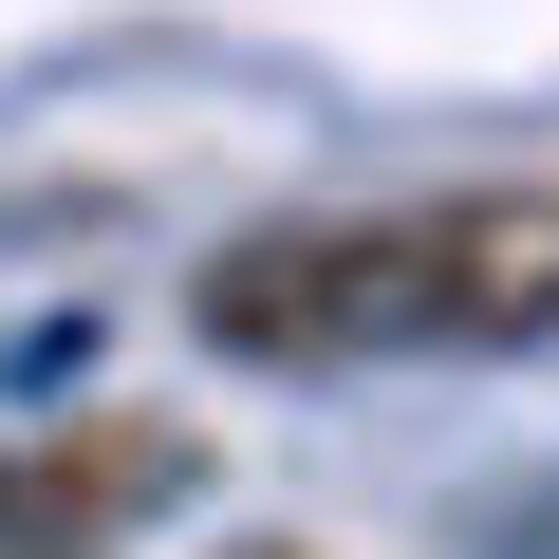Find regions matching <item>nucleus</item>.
Segmentation results:
<instances>
[{"mask_svg": "<svg viewBox=\"0 0 559 559\" xmlns=\"http://www.w3.org/2000/svg\"><path fill=\"white\" fill-rule=\"evenodd\" d=\"M187 429L168 411H75V429H0V559H112L131 522L187 503Z\"/></svg>", "mask_w": 559, "mask_h": 559, "instance_id": "obj_3", "label": "nucleus"}, {"mask_svg": "<svg viewBox=\"0 0 559 559\" xmlns=\"http://www.w3.org/2000/svg\"><path fill=\"white\" fill-rule=\"evenodd\" d=\"M224 559H318V540H224Z\"/></svg>", "mask_w": 559, "mask_h": 559, "instance_id": "obj_4", "label": "nucleus"}, {"mask_svg": "<svg viewBox=\"0 0 559 559\" xmlns=\"http://www.w3.org/2000/svg\"><path fill=\"white\" fill-rule=\"evenodd\" d=\"M392 261H411V355H540L559 336V168L411 205Z\"/></svg>", "mask_w": 559, "mask_h": 559, "instance_id": "obj_2", "label": "nucleus"}, {"mask_svg": "<svg viewBox=\"0 0 559 559\" xmlns=\"http://www.w3.org/2000/svg\"><path fill=\"white\" fill-rule=\"evenodd\" d=\"M205 355L242 373H336V355H411V261L373 205H318V224H242L205 261Z\"/></svg>", "mask_w": 559, "mask_h": 559, "instance_id": "obj_1", "label": "nucleus"}]
</instances>
